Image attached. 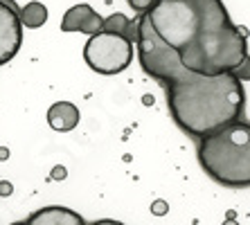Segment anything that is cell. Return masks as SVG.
<instances>
[{"mask_svg": "<svg viewBox=\"0 0 250 225\" xmlns=\"http://www.w3.org/2000/svg\"><path fill=\"white\" fill-rule=\"evenodd\" d=\"M65 173H68V171H65V167H54L52 169V178L54 180H63Z\"/></svg>", "mask_w": 250, "mask_h": 225, "instance_id": "14", "label": "cell"}, {"mask_svg": "<svg viewBox=\"0 0 250 225\" xmlns=\"http://www.w3.org/2000/svg\"><path fill=\"white\" fill-rule=\"evenodd\" d=\"M102 23H104V18L99 16L90 5L82 2V5L70 7L63 14L61 32H83L88 36H95L102 32Z\"/></svg>", "mask_w": 250, "mask_h": 225, "instance_id": "6", "label": "cell"}, {"mask_svg": "<svg viewBox=\"0 0 250 225\" xmlns=\"http://www.w3.org/2000/svg\"><path fill=\"white\" fill-rule=\"evenodd\" d=\"M167 209H169V207H167V203H165V201H156V203L151 205V212L156 214V216H163Z\"/></svg>", "mask_w": 250, "mask_h": 225, "instance_id": "13", "label": "cell"}, {"mask_svg": "<svg viewBox=\"0 0 250 225\" xmlns=\"http://www.w3.org/2000/svg\"><path fill=\"white\" fill-rule=\"evenodd\" d=\"M135 29H138V23L128 20V18L120 12H115L113 16L104 18V23H102V32L122 36V39H126L128 43H135Z\"/></svg>", "mask_w": 250, "mask_h": 225, "instance_id": "9", "label": "cell"}, {"mask_svg": "<svg viewBox=\"0 0 250 225\" xmlns=\"http://www.w3.org/2000/svg\"><path fill=\"white\" fill-rule=\"evenodd\" d=\"M23 45V27L14 2L0 0V65L12 61Z\"/></svg>", "mask_w": 250, "mask_h": 225, "instance_id": "5", "label": "cell"}, {"mask_svg": "<svg viewBox=\"0 0 250 225\" xmlns=\"http://www.w3.org/2000/svg\"><path fill=\"white\" fill-rule=\"evenodd\" d=\"M93 225H124L120 221H113V219H102V221H95Z\"/></svg>", "mask_w": 250, "mask_h": 225, "instance_id": "15", "label": "cell"}, {"mask_svg": "<svg viewBox=\"0 0 250 225\" xmlns=\"http://www.w3.org/2000/svg\"><path fill=\"white\" fill-rule=\"evenodd\" d=\"M9 158V151L7 149H0V160H7Z\"/></svg>", "mask_w": 250, "mask_h": 225, "instance_id": "16", "label": "cell"}, {"mask_svg": "<svg viewBox=\"0 0 250 225\" xmlns=\"http://www.w3.org/2000/svg\"><path fill=\"white\" fill-rule=\"evenodd\" d=\"M25 225H86V221L72 209L52 205V207H43L34 212L25 221Z\"/></svg>", "mask_w": 250, "mask_h": 225, "instance_id": "7", "label": "cell"}, {"mask_svg": "<svg viewBox=\"0 0 250 225\" xmlns=\"http://www.w3.org/2000/svg\"><path fill=\"white\" fill-rule=\"evenodd\" d=\"M47 124L59 133H68L79 124V108L72 102H57L47 110Z\"/></svg>", "mask_w": 250, "mask_h": 225, "instance_id": "8", "label": "cell"}, {"mask_svg": "<svg viewBox=\"0 0 250 225\" xmlns=\"http://www.w3.org/2000/svg\"><path fill=\"white\" fill-rule=\"evenodd\" d=\"M226 225H234V223H226Z\"/></svg>", "mask_w": 250, "mask_h": 225, "instance_id": "18", "label": "cell"}, {"mask_svg": "<svg viewBox=\"0 0 250 225\" xmlns=\"http://www.w3.org/2000/svg\"><path fill=\"white\" fill-rule=\"evenodd\" d=\"M198 162L208 176L226 187L250 185V124L234 122L198 142Z\"/></svg>", "mask_w": 250, "mask_h": 225, "instance_id": "3", "label": "cell"}, {"mask_svg": "<svg viewBox=\"0 0 250 225\" xmlns=\"http://www.w3.org/2000/svg\"><path fill=\"white\" fill-rule=\"evenodd\" d=\"M12 225H25V221H16V223H12Z\"/></svg>", "mask_w": 250, "mask_h": 225, "instance_id": "17", "label": "cell"}, {"mask_svg": "<svg viewBox=\"0 0 250 225\" xmlns=\"http://www.w3.org/2000/svg\"><path fill=\"white\" fill-rule=\"evenodd\" d=\"M133 43L115 34H99L90 36L83 47V59L90 70L97 75H120L133 61Z\"/></svg>", "mask_w": 250, "mask_h": 225, "instance_id": "4", "label": "cell"}, {"mask_svg": "<svg viewBox=\"0 0 250 225\" xmlns=\"http://www.w3.org/2000/svg\"><path fill=\"white\" fill-rule=\"evenodd\" d=\"M135 52L142 70L165 86L169 113L187 135L201 140L241 122L246 110L241 81L232 72L205 77L183 68L174 50L158 41L145 14L138 18Z\"/></svg>", "mask_w": 250, "mask_h": 225, "instance_id": "1", "label": "cell"}, {"mask_svg": "<svg viewBox=\"0 0 250 225\" xmlns=\"http://www.w3.org/2000/svg\"><path fill=\"white\" fill-rule=\"evenodd\" d=\"M145 16L189 72L219 77L248 63L246 32L230 20L221 0H153Z\"/></svg>", "mask_w": 250, "mask_h": 225, "instance_id": "2", "label": "cell"}, {"mask_svg": "<svg viewBox=\"0 0 250 225\" xmlns=\"http://www.w3.org/2000/svg\"><path fill=\"white\" fill-rule=\"evenodd\" d=\"M18 20H21V27L27 29H39L43 27V23L47 20V7L39 0H32L23 9H18Z\"/></svg>", "mask_w": 250, "mask_h": 225, "instance_id": "10", "label": "cell"}, {"mask_svg": "<svg viewBox=\"0 0 250 225\" xmlns=\"http://www.w3.org/2000/svg\"><path fill=\"white\" fill-rule=\"evenodd\" d=\"M126 2L131 5V9H133V12L140 14V16L149 12V9H151V5H153V0H126Z\"/></svg>", "mask_w": 250, "mask_h": 225, "instance_id": "11", "label": "cell"}, {"mask_svg": "<svg viewBox=\"0 0 250 225\" xmlns=\"http://www.w3.org/2000/svg\"><path fill=\"white\" fill-rule=\"evenodd\" d=\"M14 194V185L12 183H7V180H0V196L7 198V196H12Z\"/></svg>", "mask_w": 250, "mask_h": 225, "instance_id": "12", "label": "cell"}]
</instances>
